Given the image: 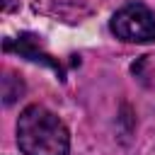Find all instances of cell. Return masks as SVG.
<instances>
[{
    "instance_id": "cell-4",
    "label": "cell",
    "mask_w": 155,
    "mask_h": 155,
    "mask_svg": "<svg viewBox=\"0 0 155 155\" xmlns=\"http://www.w3.org/2000/svg\"><path fill=\"white\" fill-rule=\"evenodd\" d=\"M131 73H133L136 82L155 97V53H145V56L136 58V63L131 65Z\"/></svg>"
},
{
    "instance_id": "cell-2",
    "label": "cell",
    "mask_w": 155,
    "mask_h": 155,
    "mask_svg": "<svg viewBox=\"0 0 155 155\" xmlns=\"http://www.w3.org/2000/svg\"><path fill=\"white\" fill-rule=\"evenodd\" d=\"M109 29L116 39L128 44L155 41V12L143 2H128L111 15Z\"/></svg>"
},
{
    "instance_id": "cell-3",
    "label": "cell",
    "mask_w": 155,
    "mask_h": 155,
    "mask_svg": "<svg viewBox=\"0 0 155 155\" xmlns=\"http://www.w3.org/2000/svg\"><path fill=\"white\" fill-rule=\"evenodd\" d=\"M5 48L10 51V48H17V53H22V56H27L29 61H41V63H46V65H51V68H61L44 48H41V41H39V36H31V34H22L19 39H17V46L15 44H10V41H5Z\"/></svg>"
},
{
    "instance_id": "cell-1",
    "label": "cell",
    "mask_w": 155,
    "mask_h": 155,
    "mask_svg": "<svg viewBox=\"0 0 155 155\" xmlns=\"http://www.w3.org/2000/svg\"><path fill=\"white\" fill-rule=\"evenodd\" d=\"M17 145L24 155H68L70 133L44 104H29L17 119Z\"/></svg>"
}]
</instances>
